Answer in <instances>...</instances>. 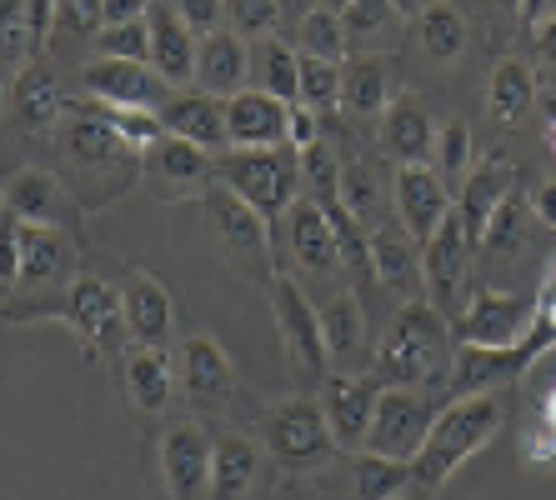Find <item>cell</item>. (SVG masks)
Masks as SVG:
<instances>
[{"label":"cell","instance_id":"cell-1","mask_svg":"<svg viewBox=\"0 0 556 500\" xmlns=\"http://www.w3.org/2000/svg\"><path fill=\"white\" fill-rule=\"evenodd\" d=\"M55 151H61V166L71 170V195L80 191V206H91V210L111 206L116 195H126L146 176V155L130 151L121 141V130L96 105H80V111H71L61 120Z\"/></svg>","mask_w":556,"mask_h":500},{"label":"cell","instance_id":"cell-2","mask_svg":"<svg viewBox=\"0 0 556 500\" xmlns=\"http://www.w3.org/2000/svg\"><path fill=\"white\" fill-rule=\"evenodd\" d=\"M452 325L437 316L431 300H406L396 321L387 325V341L376 350V381L387 390H416V385H437L452 360Z\"/></svg>","mask_w":556,"mask_h":500},{"label":"cell","instance_id":"cell-3","mask_svg":"<svg viewBox=\"0 0 556 500\" xmlns=\"http://www.w3.org/2000/svg\"><path fill=\"white\" fill-rule=\"evenodd\" d=\"M496 431H502V400L496 396L452 400L446 411H437V425H431L427 446H421V456L412 461V480L421 490L446 486Z\"/></svg>","mask_w":556,"mask_h":500},{"label":"cell","instance_id":"cell-4","mask_svg":"<svg viewBox=\"0 0 556 500\" xmlns=\"http://www.w3.org/2000/svg\"><path fill=\"white\" fill-rule=\"evenodd\" d=\"M30 316H55L86 341L91 356H121L130 346V325H126V300L116 285H105L101 275H76L61 295H46L30 310H15L11 321H30Z\"/></svg>","mask_w":556,"mask_h":500},{"label":"cell","instance_id":"cell-5","mask_svg":"<svg viewBox=\"0 0 556 500\" xmlns=\"http://www.w3.org/2000/svg\"><path fill=\"white\" fill-rule=\"evenodd\" d=\"M216 185L236 191L271 226L276 216H291V206L301 201V151H291V145H281V151H226L216 155Z\"/></svg>","mask_w":556,"mask_h":500},{"label":"cell","instance_id":"cell-6","mask_svg":"<svg viewBox=\"0 0 556 500\" xmlns=\"http://www.w3.org/2000/svg\"><path fill=\"white\" fill-rule=\"evenodd\" d=\"M201 206H206V220H211V235H216L220 256L231 260L247 281L271 285L276 281V270H271V226H266V220H261L236 191H226V185H211V191L201 195Z\"/></svg>","mask_w":556,"mask_h":500},{"label":"cell","instance_id":"cell-7","mask_svg":"<svg viewBox=\"0 0 556 500\" xmlns=\"http://www.w3.org/2000/svg\"><path fill=\"white\" fill-rule=\"evenodd\" d=\"M256 431L286 471H316V465H326L341 450L337 436H331V425H326L321 400H306V396L261 411Z\"/></svg>","mask_w":556,"mask_h":500},{"label":"cell","instance_id":"cell-8","mask_svg":"<svg viewBox=\"0 0 556 500\" xmlns=\"http://www.w3.org/2000/svg\"><path fill=\"white\" fill-rule=\"evenodd\" d=\"M556 346V331L546 321H531V335L517 341V346H456V360H452V396L466 400V396H492L496 385H511Z\"/></svg>","mask_w":556,"mask_h":500},{"label":"cell","instance_id":"cell-9","mask_svg":"<svg viewBox=\"0 0 556 500\" xmlns=\"http://www.w3.org/2000/svg\"><path fill=\"white\" fill-rule=\"evenodd\" d=\"M421 275H427V300L437 306V316L456 325L471 306V241L456 220V206L437 226V235L421 245Z\"/></svg>","mask_w":556,"mask_h":500},{"label":"cell","instance_id":"cell-10","mask_svg":"<svg viewBox=\"0 0 556 500\" xmlns=\"http://www.w3.org/2000/svg\"><path fill=\"white\" fill-rule=\"evenodd\" d=\"M271 310H276V331H281V346H286V360L296 371V385H326V341H321V310L306 300L291 275H276L271 281Z\"/></svg>","mask_w":556,"mask_h":500},{"label":"cell","instance_id":"cell-11","mask_svg":"<svg viewBox=\"0 0 556 500\" xmlns=\"http://www.w3.org/2000/svg\"><path fill=\"white\" fill-rule=\"evenodd\" d=\"M5 216L30 226V231H61V235L80 231V201L71 195V185L36 166L15 170L5 180Z\"/></svg>","mask_w":556,"mask_h":500},{"label":"cell","instance_id":"cell-12","mask_svg":"<svg viewBox=\"0 0 556 500\" xmlns=\"http://www.w3.org/2000/svg\"><path fill=\"white\" fill-rule=\"evenodd\" d=\"M431 425H437V406L421 390H381L376 421L366 431V450L387 456V461H416Z\"/></svg>","mask_w":556,"mask_h":500},{"label":"cell","instance_id":"cell-13","mask_svg":"<svg viewBox=\"0 0 556 500\" xmlns=\"http://www.w3.org/2000/svg\"><path fill=\"white\" fill-rule=\"evenodd\" d=\"M531 321H536V300H521V295L506 291H481L471 295L466 316L452 325V346H517L531 335Z\"/></svg>","mask_w":556,"mask_h":500},{"label":"cell","instance_id":"cell-14","mask_svg":"<svg viewBox=\"0 0 556 500\" xmlns=\"http://www.w3.org/2000/svg\"><path fill=\"white\" fill-rule=\"evenodd\" d=\"M86 95L116 111H166L176 90L155 76V65H130V61H91L80 70Z\"/></svg>","mask_w":556,"mask_h":500},{"label":"cell","instance_id":"cell-15","mask_svg":"<svg viewBox=\"0 0 556 500\" xmlns=\"http://www.w3.org/2000/svg\"><path fill=\"white\" fill-rule=\"evenodd\" d=\"M161 475H166L170 500H211V456H216V440L201 431V425L181 421L161 436Z\"/></svg>","mask_w":556,"mask_h":500},{"label":"cell","instance_id":"cell-16","mask_svg":"<svg viewBox=\"0 0 556 500\" xmlns=\"http://www.w3.org/2000/svg\"><path fill=\"white\" fill-rule=\"evenodd\" d=\"M176 381L186 385L191 406H201V411H216V406H226L236 396V366L216 346V335L181 341V350H176Z\"/></svg>","mask_w":556,"mask_h":500},{"label":"cell","instance_id":"cell-17","mask_svg":"<svg viewBox=\"0 0 556 500\" xmlns=\"http://www.w3.org/2000/svg\"><path fill=\"white\" fill-rule=\"evenodd\" d=\"M146 26H151V61L155 76L166 80L176 95L195 80V65H201V46H195V30L181 21V5H166L155 0L146 11Z\"/></svg>","mask_w":556,"mask_h":500},{"label":"cell","instance_id":"cell-18","mask_svg":"<svg viewBox=\"0 0 556 500\" xmlns=\"http://www.w3.org/2000/svg\"><path fill=\"white\" fill-rule=\"evenodd\" d=\"M381 390H387V385L376 381V375H331V381L321 385V411H326V425H331L337 446H346V450L362 446L376 421Z\"/></svg>","mask_w":556,"mask_h":500},{"label":"cell","instance_id":"cell-19","mask_svg":"<svg viewBox=\"0 0 556 500\" xmlns=\"http://www.w3.org/2000/svg\"><path fill=\"white\" fill-rule=\"evenodd\" d=\"M226 130L236 151H281L291 145V105L266 90H241L236 101H226Z\"/></svg>","mask_w":556,"mask_h":500},{"label":"cell","instance_id":"cell-20","mask_svg":"<svg viewBox=\"0 0 556 500\" xmlns=\"http://www.w3.org/2000/svg\"><path fill=\"white\" fill-rule=\"evenodd\" d=\"M146 180L166 201H181V195H206L216 185V155H206L201 145L186 141H161L151 155H146Z\"/></svg>","mask_w":556,"mask_h":500},{"label":"cell","instance_id":"cell-21","mask_svg":"<svg viewBox=\"0 0 556 500\" xmlns=\"http://www.w3.org/2000/svg\"><path fill=\"white\" fill-rule=\"evenodd\" d=\"M396 210L406 235L427 245L441 220L452 216V191L431 166H396Z\"/></svg>","mask_w":556,"mask_h":500},{"label":"cell","instance_id":"cell-22","mask_svg":"<svg viewBox=\"0 0 556 500\" xmlns=\"http://www.w3.org/2000/svg\"><path fill=\"white\" fill-rule=\"evenodd\" d=\"M161 120H166V136H176V141H186V145H201L206 155H226V145H231L226 105H216L211 95H201V90L170 95Z\"/></svg>","mask_w":556,"mask_h":500},{"label":"cell","instance_id":"cell-23","mask_svg":"<svg viewBox=\"0 0 556 500\" xmlns=\"http://www.w3.org/2000/svg\"><path fill=\"white\" fill-rule=\"evenodd\" d=\"M511 185H517V176H511V166H506V161H486V166H477L471 176H466L462 195H456V220H462V231H466V241H471V251L481 245V235H486L492 216L502 210V201L511 195Z\"/></svg>","mask_w":556,"mask_h":500},{"label":"cell","instance_id":"cell-24","mask_svg":"<svg viewBox=\"0 0 556 500\" xmlns=\"http://www.w3.org/2000/svg\"><path fill=\"white\" fill-rule=\"evenodd\" d=\"M121 300H126L130 341H136V346H161L166 350V341H170V295H166V285L130 266L126 285H121Z\"/></svg>","mask_w":556,"mask_h":500},{"label":"cell","instance_id":"cell-25","mask_svg":"<svg viewBox=\"0 0 556 500\" xmlns=\"http://www.w3.org/2000/svg\"><path fill=\"white\" fill-rule=\"evenodd\" d=\"M247 40L236 30H216V36L201 40V65H195V80H201V95L211 101H236L241 86H247Z\"/></svg>","mask_w":556,"mask_h":500},{"label":"cell","instance_id":"cell-26","mask_svg":"<svg viewBox=\"0 0 556 500\" xmlns=\"http://www.w3.org/2000/svg\"><path fill=\"white\" fill-rule=\"evenodd\" d=\"M381 141H387V151L396 155V166H431V155H437V126H431L427 105L416 101V95L391 101Z\"/></svg>","mask_w":556,"mask_h":500},{"label":"cell","instance_id":"cell-27","mask_svg":"<svg viewBox=\"0 0 556 500\" xmlns=\"http://www.w3.org/2000/svg\"><path fill=\"white\" fill-rule=\"evenodd\" d=\"M371 275L387 291H396L402 300H427V275H421V251L412 245V235L376 231L371 235Z\"/></svg>","mask_w":556,"mask_h":500},{"label":"cell","instance_id":"cell-28","mask_svg":"<svg viewBox=\"0 0 556 500\" xmlns=\"http://www.w3.org/2000/svg\"><path fill=\"white\" fill-rule=\"evenodd\" d=\"M291 251H296V260L306 270H321V275H331V270L341 266V241L337 231H331V220H326V210L311 201V195H301L296 206H291Z\"/></svg>","mask_w":556,"mask_h":500},{"label":"cell","instance_id":"cell-29","mask_svg":"<svg viewBox=\"0 0 556 500\" xmlns=\"http://www.w3.org/2000/svg\"><path fill=\"white\" fill-rule=\"evenodd\" d=\"M11 111L26 130H46L55 120H65V101H61V80L46 61H36L30 70L11 80Z\"/></svg>","mask_w":556,"mask_h":500},{"label":"cell","instance_id":"cell-30","mask_svg":"<svg viewBox=\"0 0 556 500\" xmlns=\"http://www.w3.org/2000/svg\"><path fill=\"white\" fill-rule=\"evenodd\" d=\"M170 381H176V360L161 346H130L126 350V390L136 411L155 415L170 406Z\"/></svg>","mask_w":556,"mask_h":500},{"label":"cell","instance_id":"cell-31","mask_svg":"<svg viewBox=\"0 0 556 500\" xmlns=\"http://www.w3.org/2000/svg\"><path fill=\"white\" fill-rule=\"evenodd\" d=\"M341 26H346V51L356 61V55L387 51L391 40H402V11L381 0H356V5H341Z\"/></svg>","mask_w":556,"mask_h":500},{"label":"cell","instance_id":"cell-32","mask_svg":"<svg viewBox=\"0 0 556 500\" xmlns=\"http://www.w3.org/2000/svg\"><path fill=\"white\" fill-rule=\"evenodd\" d=\"M256 480V446L247 436H216V456H211V500H241Z\"/></svg>","mask_w":556,"mask_h":500},{"label":"cell","instance_id":"cell-33","mask_svg":"<svg viewBox=\"0 0 556 500\" xmlns=\"http://www.w3.org/2000/svg\"><path fill=\"white\" fill-rule=\"evenodd\" d=\"M65 275H71V235L21 226V281L61 285Z\"/></svg>","mask_w":556,"mask_h":500},{"label":"cell","instance_id":"cell-34","mask_svg":"<svg viewBox=\"0 0 556 500\" xmlns=\"http://www.w3.org/2000/svg\"><path fill=\"white\" fill-rule=\"evenodd\" d=\"M341 105L351 116H387L391 95H387V65L381 55H356L351 65H341Z\"/></svg>","mask_w":556,"mask_h":500},{"label":"cell","instance_id":"cell-35","mask_svg":"<svg viewBox=\"0 0 556 500\" xmlns=\"http://www.w3.org/2000/svg\"><path fill=\"white\" fill-rule=\"evenodd\" d=\"M486 101H492V116L502 120V126H517L521 116H531V105H536V76H531V65L527 61L496 65Z\"/></svg>","mask_w":556,"mask_h":500},{"label":"cell","instance_id":"cell-36","mask_svg":"<svg viewBox=\"0 0 556 500\" xmlns=\"http://www.w3.org/2000/svg\"><path fill=\"white\" fill-rule=\"evenodd\" d=\"M366 335V316L356 306V295H331L321 306V341H326V356L331 360H346L351 350L362 346Z\"/></svg>","mask_w":556,"mask_h":500},{"label":"cell","instance_id":"cell-37","mask_svg":"<svg viewBox=\"0 0 556 500\" xmlns=\"http://www.w3.org/2000/svg\"><path fill=\"white\" fill-rule=\"evenodd\" d=\"M301 55H311V61H326V65L351 61L341 11H331V5H316V11H306V21H301Z\"/></svg>","mask_w":556,"mask_h":500},{"label":"cell","instance_id":"cell-38","mask_svg":"<svg viewBox=\"0 0 556 500\" xmlns=\"http://www.w3.org/2000/svg\"><path fill=\"white\" fill-rule=\"evenodd\" d=\"M421 51L441 65H452L466 51V15L456 5H427L421 11Z\"/></svg>","mask_w":556,"mask_h":500},{"label":"cell","instance_id":"cell-39","mask_svg":"<svg viewBox=\"0 0 556 500\" xmlns=\"http://www.w3.org/2000/svg\"><path fill=\"white\" fill-rule=\"evenodd\" d=\"M412 480V461H387L376 450L356 456V500H396Z\"/></svg>","mask_w":556,"mask_h":500},{"label":"cell","instance_id":"cell-40","mask_svg":"<svg viewBox=\"0 0 556 500\" xmlns=\"http://www.w3.org/2000/svg\"><path fill=\"white\" fill-rule=\"evenodd\" d=\"M40 46L46 40L36 36V26H30V15H26V0L21 5H11L5 11V21H0V51H5V76H21V70H30V65L40 61Z\"/></svg>","mask_w":556,"mask_h":500},{"label":"cell","instance_id":"cell-41","mask_svg":"<svg viewBox=\"0 0 556 500\" xmlns=\"http://www.w3.org/2000/svg\"><path fill=\"white\" fill-rule=\"evenodd\" d=\"M261 80H266V95H276L281 105H301V55L281 40H266L261 46Z\"/></svg>","mask_w":556,"mask_h":500},{"label":"cell","instance_id":"cell-42","mask_svg":"<svg viewBox=\"0 0 556 500\" xmlns=\"http://www.w3.org/2000/svg\"><path fill=\"white\" fill-rule=\"evenodd\" d=\"M301 105H306L311 116H331V111H341V65H326V61L301 55Z\"/></svg>","mask_w":556,"mask_h":500},{"label":"cell","instance_id":"cell-43","mask_svg":"<svg viewBox=\"0 0 556 500\" xmlns=\"http://www.w3.org/2000/svg\"><path fill=\"white\" fill-rule=\"evenodd\" d=\"M471 130L462 126V120H446V126L437 130V176L446 180V185H466V176H471Z\"/></svg>","mask_w":556,"mask_h":500},{"label":"cell","instance_id":"cell-44","mask_svg":"<svg viewBox=\"0 0 556 500\" xmlns=\"http://www.w3.org/2000/svg\"><path fill=\"white\" fill-rule=\"evenodd\" d=\"M96 61L146 65V61H151V26H146V21H130V26L101 30V36H96Z\"/></svg>","mask_w":556,"mask_h":500},{"label":"cell","instance_id":"cell-45","mask_svg":"<svg viewBox=\"0 0 556 500\" xmlns=\"http://www.w3.org/2000/svg\"><path fill=\"white\" fill-rule=\"evenodd\" d=\"M521 241H527V206H521V195H506L502 210L486 226V235H481V251L486 256H511Z\"/></svg>","mask_w":556,"mask_h":500},{"label":"cell","instance_id":"cell-46","mask_svg":"<svg viewBox=\"0 0 556 500\" xmlns=\"http://www.w3.org/2000/svg\"><path fill=\"white\" fill-rule=\"evenodd\" d=\"M337 201L351 210L356 220H371L376 210H381V191H376V176H371V166H341V191H337Z\"/></svg>","mask_w":556,"mask_h":500},{"label":"cell","instance_id":"cell-47","mask_svg":"<svg viewBox=\"0 0 556 500\" xmlns=\"http://www.w3.org/2000/svg\"><path fill=\"white\" fill-rule=\"evenodd\" d=\"M301 180H311V201H337L341 166H337V155H331L326 141H316V145L301 151Z\"/></svg>","mask_w":556,"mask_h":500},{"label":"cell","instance_id":"cell-48","mask_svg":"<svg viewBox=\"0 0 556 500\" xmlns=\"http://www.w3.org/2000/svg\"><path fill=\"white\" fill-rule=\"evenodd\" d=\"M231 21H236V36H261V30H271L281 21V5L276 0H236L231 5Z\"/></svg>","mask_w":556,"mask_h":500},{"label":"cell","instance_id":"cell-49","mask_svg":"<svg viewBox=\"0 0 556 500\" xmlns=\"http://www.w3.org/2000/svg\"><path fill=\"white\" fill-rule=\"evenodd\" d=\"M101 5L96 0H76V5H55V30H76V36H101Z\"/></svg>","mask_w":556,"mask_h":500},{"label":"cell","instance_id":"cell-50","mask_svg":"<svg viewBox=\"0 0 556 500\" xmlns=\"http://www.w3.org/2000/svg\"><path fill=\"white\" fill-rule=\"evenodd\" d=\"M0 275H5V291L21 285V220L5 216V235H0Z\"/></svg>","mask_w":556,"mask_h":500},{"label":"cell","instance_id":"cell-51","mask_svg":"<svg viewBox=\"0 0 556 500\" xmlns=\"http://www.w3.org/2000/svg\"><path fill=\"white\" fill-rule=\"evenodd\" d=\"M220 15H226V5H216V0H186V5H181V21L201 40L216 36V21H220Z\"/></svg>","mask_w":556,"mask_h":500},{"label":"cell","instance_id":"cell-52","mask_svg":"<svg viewBox=\"0 0 556 500\" xmlns=\"http://www.w3.org/2000/svg\"><path fill=\"white\" fill-rule=\"evenodd\" d=\"M527 461H536V465H556V431L546 421H536L527 431Z\"/></svg>","mask_w":556,"mask_h":500},{"label":"cell","instance_id":"cell-53","mask_svg":"<svg viewBox=\"0 0 556 500\" xmlns=\"http://www.w3.org/2000/svg\"><path fill=\"white\" fill-rule=\"evenodd\" d=\"M321 141V130H316V116H311L306 105H291V151H306V145Z\"/></svg>","mask_w":556,"mask_h":500},{"label":"cell","instance_id":"cell-54","mask_svg":"<svg viewBox=\"0 0 556 500\" xmlns=\"http://www.w3.org/2000/svg\"><path fill=\"white\" fill-rule=\"evenodd\" d=\"M146 11H151V5H141V0H105V5H101L105 30H111V26H130V21H146Z\"/></svg>","mask_w":556,"mask_h":500},{"label":"cell","instance_id":"cell-55","mask_svg":"<svg viewBox=\"0 0 556 500\" xmlns=\"http://www.w3.org/2000/svg\"><path fill=\"white\" fill-rule=\"evenodd\" d=\"M531 210H536V220H542V226H552V231H556V180L536 185V195H531Z\"/></svg>","mask_w":556,"mask_h":500},{"label":"cell","instance_id":"cell-56","mask_svg":"<svg viewBox=\"0 0 556 500\" xmlns=\"http://www.w3.org/2000/svg\"><path fill=\"white\" fill-rule=\"evenodd\" d=\"M536 321H546L556 331V270L542 281V295H536Z\"/></svg>","mask_w":556,"mask_h":500},{"label":"cell","instance_id":"cell-57","mask_svg":"<svg viewBox=\"0 0 556 500\" xmlns=\"http://www.w3.org/2000/svg\"><path fill=\"white\" fill-rule=\"evenodd\" d=\"M536 51H542V61L556 70V11L542 21V30H536Z\"/></svg>","mask_w":556,"mask_h":500},{"label":"cell","instance_id":"cell-58","mask_svg":"<svg viewBox=\"0 0 556 500\" xmlns=\"http://www.w3.org/2000/svg\"><path fill=\"white\" fill-rule=\"evenodd\" d=\"M542 421L556 431V390H552V396H546V411H542Z\"/></svg>","mask_w":556,"mask_h":500},{"label":"cell","instance_id":"cell-59","mask_svg":"<svg viewBox=\"0 0 556 500\" xmlns=\"http://www.w3.org/2000/svg\"><path fill=\"white\" fill-rule=\"evenodd\" d=\"M552 155H556V126H552Z\"/></svg>","mask_w":556,"mask_h":500},{"label":"cell","instance_id":"cell-60","mask_svg":"<svg viewBox=\"0 0 556 500\" xmlns=\"http://www.w3.org/2000/svg\"><path fill=\"white\" fill-rule=\"evenodd\" d=\"M396 500H402V496H396Z\"/></svg>","mask_w":556,"mask_h":500}]
</instances>
